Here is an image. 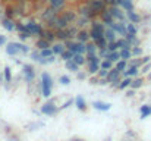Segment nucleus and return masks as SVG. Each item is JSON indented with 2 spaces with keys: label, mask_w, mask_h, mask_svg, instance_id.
I'll return each instance as SVG.
<instances>
[{
  "label": "nucleus",
  "mask_w": 151,
  "mask_h": 141,
  "mask_svg": "<svg viewBox=\"0 0 151 141\" xmlns=\"http://www.w3.org/2000/svg\"><path fill=\"white\" fill-rule=\"evenodd\" d=\"M51 87H53V80L47 72H44L41 75V88H43V95L44 97H50Z\"/></svg>",
  "instance_id": "1"
},
{
  "label": "nucleus",
  "mask_w": 151,
  "mask_h": 141,
  "mask_svg": "<svg viewBox=\"0 0 151 141\" xmlns=\"http://www.w3.org/2000/svg\"><path fill=\"white\" fill-rule=\"evenodd\" d=\"M66 47L75 54V53H87V44L85 43H82V41H78V43H75V41H70V40H66Z\"/></svg>",
  "instance_id": "2"
},
{
  "label": "nucleus",
  "mask_w": 151,
  "mask_h": 141,
  "mask_svg": "<svg viewBox=\"0 0 151 141\" xmlns=\"http://www.w3.org/2000/svg\"><path fill=\"white\" fill-rule=\"evenodd\" d=\"M109 12H110L111 16H113L114 19H117V21H125V19H126V18H125V13H123V10H122V7L117 6V4H111V6L109 7Z\"/></svg>",
  "instance_id": "3"
},
{
  "label": "nucleus",
  "mask_w": 151,
  "mask_h": 141,
  "mask_svg": "<svg viewBox=\"0 0 151 141\" xmlns=\"http://www.w3.org/2000/svg\"><path fill=\"white\" fill-rule=\"evenodd\" d=\"M111 28H113V31H114L116 34H119V35H123V37L126 35V24H125V21L113 22Z\"/></svg>",
  "instance_id": "4"
},
{
  "label": "nucleus",
  "mask_w": 151,
  "mask_h": 141,
  "mask_svg": "<svg viewBox=\"0 0 151 141\" xmlns=\"http://www.w3.org/2000/svg\"><path fill=\"white\" fill-rule=\"evenodd\" d=\"M88 4L91 6V9H93L96 13H101V12L106 9V1H104V0H91Z\"/></svg>",
  "instance_id": "5"
},
{
  "label": "nucleus",
  "mask_w": 151,
  "mask_h": 141,
  "mask_svg": "<svg viewBox=\"0 0 151 141\" xmlns=\"http://www.w3.org/2000/svg\"><path fill=\"white\" fill-rule=\"evenodd\" d=\"M56 18H57V10H56L54 7L46 9L44 13H43V21H46V22H51V21L56 19Z\"/></svg>",
  "instance_id": "6"
},
{
  "label": "nucleus",
  "mask_w": 151,
  "mask_h": 141,
  "mask_svg": "<svg viewBox=\"0 0 151 141\" xmlns=\"http://www.w3.org/2000/svg\"><path fill=\"white\" fill-rule=\"evenodd\" d=\"M120 74H122V72H120L117 68H111V69L109 71V75H107L106 81H107V82H114V81H119Z\"/></svg>",
  "instance_id": "7"
},
{
  "label": "nucleus",
  "mask_w": 151,
  "mask_h": 141,
  "mask_svg": "<svg viewBox=\"0 0 151 141\" xmlns=\"http://www.w3.org/2000/svg\"><path fill=\"white\" fill-rule=\"evenodd\" d=\"M27 28H28V31L31 33V35H41V33H43V28H41L38 24H35V22L27 24Z\"/></svg>",
  "instance_id": "8"
},
{
  "label": "nucleus",
  "mask_w": 151,
  "mask_h": 141,
  "mask_svg": "<svg viewBox=\"0 0 151 141\" xmlns=\"http://www.w3.org/2000/svg\"><path fill=\"white\" fill-rule=\"evenodd\" d=\"M101 19H103V22H104L107 27H111L113 22H114V18L111 16V13L109 12V9H107V10L104 9V10L101 12Z\"/></svg>",
  "instance_id": "9"
},
{
  "label": "nucleus",
  "mask_w": 151,
  "mask_h": 141,
  "mask_svg": "<svg viewBox=\"0 0 151 141\" xmlns=\"http://www.w3.org/2000/svg\"><path fill=\"white\" fill-rule=\"evenodd\" d=\"M41 112H43L44 115H49V116H51V115H54V113L57 112V109L54 107V104H53V103H46V104L41 107Z\"/></svg>",
  "instance_id": "10"
},
{
  "label": "nucleus",
  "mask_w": 151,
  "mask_h": 141,
  "mask_svg": "<svg viewBox=\"0 0 151 141\" xmlns=\"http://www.w3.org/2000/svg\"><path fill=\"white\" fill-rule=\"evenodd\" d=\"M1 25H3L7 31H13V30H16V24H15L12 19H9V18H1Z\"/></svg>",
  "instance_id": "11"
},
{
  "label": "nucleus",
  "mask_w": 151,
  "mask_h": 141,
  "mask_svg": "<svg viewBox=\"0 0 151 141\" xmlns=\"http://www.w3.org/2000/svg\"><path fill=\"white\" fill-rule=\"evenodd\" d=\"M31 59H32L34 62L41 63V65H47V63H49V62H47V59H46V57H43V56H41V53H37V51H32V53H31Z\"/></svg>",
  "instance_id": "12"
},
{
  "label": "nucleus",
  "mask_w": 151,
  "mask_h": 141,
  "mask_svg": "<svg viewBox=\"0 0 151 141\" xmlns=\"http://www.w3.org/2000/svg\"><path fill=\"white\" fill-rule=\"evenodd\" d=\"M104 38L107 40V43L114 41V38H116V33L113 31V28H111V27H109V28L104 31Z\"/></svg>",
  "instance_id": "13"
},
{
  "label": "nucleus",
  "mask_w": 151,
  "mask_h": 141,
  "mask_svg": "<svg viewBox=\"0 0 151 141\" xmlns=\"http://www.w3.org/2000/svg\"><path fill=\"white\" fill-rule=\"evenodd\" d=\"M24 74H25V80L27 81H32L34 80V69H32V66L25 65L24 66Z\"/></svg>",
  "instance_id": "14"
},
{
  "label": "nucleus",
  "mask_w": 151,
  "mask_h": 141,
  "mask_svg": "<svg viewBox=\"0 0 151 141\" xmlns=\"http://www.w3.org/2000/svg\"><path fill=\"white\" fill-rule=\"evenodd\" d=\"M81 15H82L84 18H88V19H90L91 16H94V15H96V12L91 9V6H90V4H87V6H84V7H82Z\"/></svg>",
  "instance_id": "15"
},
{
  "label": "nucleus",
  "mask_w": 151,
  "mask_h": 141,
  "mask_svg": "<svg viewBox=\"0 0 151 141\" xmlns=\"http://www.w3.org/2000/svg\"><path fill=\"white\" fill-rule=\"evenodd\" d=\"M47 1H49V4H50L51 7H54L56 10L62 9L65 6V3H66V0H47Z\"/></svg>",
  "instance_id": "16"
},
{
  "label": "nucleus",
  "mask_w": 151,
  "mask_h": 141,
  "mask_svg": "<svg viewBox=\"0 0 151 141\" xmlns=\"http://www.w3.org/2000/svg\"><path fill=\"white\" fill-rule=\"evenodd\" d=\"M88 71L91 74H97L100 71V60H96V62H90L88 63Z\"/></svg>",
  "instance_id": "17"
},
{
  "label": "nucleus",
  "mask_w": 151,
  "mask_h": 141,
  "mask_svg": "<svg viewBox=\"0 0 151 141\" xmlns=\"http://www.w3.org/2000/svg\"><path fill=\"white\" fill-rule=\"evenodd\" d=\"M6 51H7V54H10V56H15V54L21 53V51L18 50V47H16L15 43H9V44L6 46Z\"/></svg>",
  "instance_id": "18"
},
{
  "label": "nucleus",
  "mask_w": 151,
  "mask_h": 141,
  "mask_svg": "<svg viewBox=\"0 0 151 141\" xmlns=\"http://www.w3.org/2000/svg\"><path fill=\"white\" fill-rule=\"evenodd\" d=\"M125 77H135L138 74V66H134V65H129V68L126 71H123Z\"/></svg>",
  "instance_id": "19"
},
{
  "label": "nucleus",
  "mask_w": 151,
  "mask_h": 141,
  "mask_svg": "<svg viewBox=\"0 0 151 141\" xmlns=\"http://www.w3.org/2000/svg\"><path fill=\"white\" fill-rule=\"evenodd\" d=\"M94 107L97 110H101V112H107L110 109V104L109 103H103V101H94Z\"/></svg>",
  "instance_id": "20"
},
{
  "label": "nucleus",
  "mask_w": 151,
  "mask_h": 141,
  "mask_svg": "<svg viewBox=\"0 0 151 141\" xmlns=\"http://www.w3.org/2000/svg\"><path fill=\"white\" fill-rule=\"evenodd\" d=\"M78 40L79 41H82V43H87L88 41V38H90V34L85 31V30H81V31H78Z\"/></svg>",
  "instance_id": "21"
},
{
  "label": "nucleus",
  "mask_w": 151,
  "mask_h": 141,
  "mask_svg": "<svg viewBox=\"0 0 151 141\" xmlns=\"http://www.w3.org/2000/svg\"><path fill=\"white\" fill-rule=\"evenodd\" d=\"M40 37H43L44 40H47V41H50V43H51V41L56 38V34H54L53 31H43Z\"/></svg>",
  "instance_id": "22"
},
{
  "label": "nucleus",
  "mask_w": 151,
  "mask_h": 141,
  "mask_svg": "<svg viewBox=\"0 0 151 141\" xmlns=\"http://www.w3.org/2000/svg\"><path fill=\"white\" fill-rule=\"evenodd\" d=\"M106 59H109L110 62H117L119 59H120V53L117 51V50H114V51H110L109 54H107V57Z\"/></svg>",
  "instance_id": "23"
},
{
  "label": "nucleus",
  "mask_w": 151,
  "mask_h": 141,
  "mask_svg": "<svg viewBox=\"0 0 151 141\" xmlns=\"http://www.w3.org/2000/svg\"><path fill=\"white\" fill-rule=\"evenodd\" d=\"M139 112H141V118H142V119H144V118H147V116H150L151 115V106H148V104L141 106Z\"/></svg>",
  "instance_id": "24"
},
{
  "label": "nucleus",
  "mask_w": 151,
  "mask_h": 141,
  "mask_svg": "<svg viewBox=\"0 0 151 141\" xmlns=\"http://www.w3.org/2000/svg\"><path fill=\"white\" fill-rule=\"evenodd\" d=\"M120 59H123V60H128L131 56H132V51H131V48H120Z\"/></svg>",
  "instance_id": "25"
},
{
  "label": "nucleus",
  "mask_w": 151,
  "mask_h": 141,
  "mask_svg": "<svg viewBox=\"0 0 151 141\" xmlns=\"http://www.w3.org/2000/svg\"><path fill=\"white\" fill-rule=\"evenodd\" d=\"M72 57H73V53H72L69 48H68V50H63V51L60 53V59L65 60V62H66V60H70Z\"/></svg>",
  "instance_id": "26"
},
{
  "label": "nucleus",
  "mask_w": 151,
  "mask_h": 141,
  "mask_svg": "<svg viewBox=\"0 0 151 141\" xmlns=\"http://www.w3.org/2000/svg\"><path fill=\"white\" fill-rule=\"evenodd\" d=\"M66 68L69 69V71H73V72H76L78 71V68H79V65L75 62V60H66Z\"/></svg>",
  "instance_id": "27"
},
{
  "label": "nucleus",
  "mask_w": 151,
  "mask_h": 141,
  "mask_svg": "<svg viewBox=\"0 0 151 141\" xmlns=\"http://www.w3.org/2000/svg\"><path fill=\"white\" fill-rule=\"evenodd\" d=\"M62 18H63L68 24H70V22L75 19V13H73V12H70V10H68V12H65V13L62 15Z\"/></svg>",
  "instance_id": "28"
},
{
  "label": "nucleus",
  "mask_w": 151,
  "mask_h": 141,
  "mask_svg": "<svg viewBox=\"0 0 151 141\" xmlns=\"http://www.w3.org/2000/svg\"><path fill=\"white\" fill-rule=\"evenodd\" d=\"M72 60H75L78 65H84V62H85L87 59L84 57V54H82V53H75V54H73V57H72Z\"/></svg>",
  "instance_id": "29"
},
{
  "label": "nucleus",
  "mask_w": 151,
  "mask_h": 141,
  "mask_svg": "<svg viewBox=\"0 0 151 141\" xmlns=\"http://www.w3.org/2000/svg\"><path fill=\"white\" fill-rule=\"evenodd\" d=\"M135 35L137 34V28H135V25H134V22H129V24H126V35Z\"/></svg>",
  "instance_id": "30"
},
{
  "label": "nucleus",
  "mask_w": 151,
  "mask_h": 141,
  "mask_svg": "<svg viewBox=\"0 0 151 141\" xmlns=\"http://www.w3.org/2000/svg\"><path fill=\"white\" fill-rule=\"evenodd\" d=\"M75 104H76V107H78L79 110H84V109H85V100H84L81 95H78V97L75 98Z\"/></svg>",
  "instance_id": "31"
},
{
  "label": "nucleus",
  "mask_w": 151,
  "mask_h": 141,
  "mask_svg": "<svg viewBox=\"0 0 151 141\" xmlns=\"http://www.w3.org/2000/svg\"><path fill=\"white\" fill-rule=\"evenodd\" d=\"M120 7H123L126 12L134 10V4H132V1H131V0H123V1H122V4H120Z\"/></svg>",
  "instance_id": "32"
},
{
  "label": "nucleus",
  "mask_w": 151,
  "mask_h": 141,
  "mask_svg": "<svg viewBox=\"0 0 151 141\" xmlns=\"http://www.w3.org/2000/svg\"><path fill=\"white\" fill-rule=\"evenodd\" d=\"M128 19H129L131 22H134V24H138V22H139V16H138L134 10L128 12Z\"/></svg>",
  "instance_id": "33"
},
{
  "label": "nucleus",
  "mask_w": 151,
  "mask_h": 141,
  "mask_svg": "<svg viewBox=\"0 0 151 141\" xmlns=\"http://www.w3.org/2000/svg\"><path fill=\"white\" fill-rule=\"evenodd\" d=\"M37 47H38L40 50H43V48H49V47H50V41H47V40L41 38V40H38V41H37Z\"/></svg>",
  "instance_id": "34"
},
{
  "label": "nucleus",
  "mask_w": 151,
  "mask_h": 141,
  "mask_svg": "<svg viewBox=\"0 0 151 141\" xmlns=\"http://www.w3.org/2000/svg\"><path fill=\"white\" fill-rule=\"evenodd\" d=\"M131 84H132V80H131V77H126L123 81H120V84H119V88H120V90H123V88L129 87Z\"/></svg>",
  "instance_id": "35"
},
{
  "label": "nucleus",
  "mask_w": 151,
  "mask_h": 141,
  "mask_svg": "<svg viewBox=\"0 0 151 141\" xmlns=\"http://www.w3.org/2000/svg\"><path fill=\"white\" fill-rule=\"evenodd\" d=\"M90 37H91L94 41H97L99 38L104 37V34H103V33H99V31H96V30H91V33H90Z\"/></svg>",
  "instance_id": "36"
},
{
  "label": "nucleus",
  "mask_w": 151,
  "mask_h": 141,
  "mask_svg": "<svg viewBox=\"0 0 151 141\" xmlns=\"http://www.w3.org/2000/svg\"><path fill=\"white\" fill-rule=\"evenodd\" d=\"M96 50H97L96 43H88L87 44V54H96Z\"/></svg>",
  "instance_id": "37"
},
{
  "label": "nucleus",
  "mask_w": 151,
  "mask_h": 141,
  "mask_svg": "<svg viewBox=\"0 0 151 141\" xmlns=\"http://www.w3.org/2000/svg\"><path fill=\"white\" fill-rule=\"evenodd\" d=\"M96 43V46L99 47V48H106L107 47V40L104 38V37H101V38H99L97 41H94Z\"/></svg>",
  "instance_id": "38"
},
{
  "label": "nucleus",
  "mask_w": 151,
  "mask_h": 141,
  "mask_svg": "<svg viewBox=\"0 0 151 141\" xmlns=\"http://www.w3.org/2000/svg\"><path fill=\"white\" fill-rule=\"evenodd\" d=\"M51 50H53L54 54H59L60 56V53L65 50V47H63V44H54V46L51 47Z\"/></svg>",
  "instance_id": "39"
},
{
  "label": "nucleus",
  "mask_w": 151,
  "mask_h": 141,
  "mask_svg": "<svg viewBox=\"0 0 151 141\" xmlns=\"http://www.w3.org/2000/svg\"><path fill=\"white\" fill-rule=\"evenodd\" d=\"M111 66H113V62H110L109 59H106V60H103L100 63V68H103V69H111Z\"/></svg>",
  "instance_id": "40"
},
{
  "label": "nucleus",
  "mask_w": 151,
  "mask_h": 141,
  "mask_svg": "<svg viewBox=\"0 0 151 141\" xmlns=\"http://www.w3.org/2000/svg\"><path fill=\"white\" fill-rule=\"evenodd\" d=\"M93 30H96V31H99V33H103V34H104V31H106L104 25L100 24V22H94V24H93Z\"/></svg>",
  "instance_id": "41"
},
{
  "label": "nucleus",
  "mask_w": 151,
  "mask_h": 141,
  "mask_svg": "<svg viewBox=\"0 0 151 141\" xmlns=\"http://www.w3.org/2000/svg\"><path fill=\"white\" fill-rule=\"evenodd\" d=\"M116 68H117L120 72H123V71L126 69V60H123V59L117 60V65H116Z\"/></svg>",
  "instance_id": "42"
},
{
  "label": "nucleus",
  "mask_w": 151,
  "mask_h": 141,
  "mask_svg": "<svg viewBox=\"0 0 151 141\" xmlns=\"http://www.w3.org/2000/svg\"><path fill=\"white\" fill-rule=\"evenodd\" d=\"M40 53H41V56H43V57H46V59H47V57H50L51 54H54V53H53V50H51V47H49V48H43Z\"/></svg>",
  "instance_id": "43"
},
{
  "label": "nucleus",
  "mask_w": 151,
  "mask_h": 141,
  "mask_svg": "<svg viewBox=\"0 0 151 141\" xmlns=\"http://www.w3.org/2000/svg\"><path fill=\"white\" fill-rule=\"evenodd\" d=\"M87 62L90 63V62H96V60H100V57L97 56V54H87Z\"/></svg>",
  "instance_id": "44"
},
{
  "label": "nucleus",
  "mask_w": 151,
  "mask_h": 141,
  "mask_svg": "<svg viewBox=\"0 0 151 141\" xmlns=\"http://www.w3.org/2000/svg\"><path fill=\"white\" fill-rule=\"evenodd\" d=\"M16 47H18V50L21 51V53H28V47L24 46V44H21V43H15Z\"/></svg>",
  "instance_id": "45"
},
{
  "label": "nucleus",
  "mask_w": 151,
  "mask_h": 141,
  "mask_svg": "<svg viewBox=\"0 0 151 141\" xmlns=\"http://www.w3.org/2000/svg\"><path fill=\"white\" fill-rule=\"evenodd\" d=\"M16 30H18V31H21V33H29V31H28V28H27V25L24 27L22 24H16ZM29 34H31V33H29Z\"/></svg>",
  "instance_id": "46"
},
{
  "label": "nucleus",
  "mask_w": 151,
  "mask_h": 141,
  "mask_svg": "<svg viewBox=\"0 0 151 141\" xmlns=\"http://www.w3.org/2000/svg\"><path fill=\"white\" fill-rule=\"evenodd\" d=\"M60 82H62L63 85H68V84L70 82V78H69L68 75H62V77H60Z\"/></svg>",
  "instance_id": "47"
},
{
  "label": "nucleus",
  "mask_w": 151,
  "mask_h": 141,
  "mask_svg": "<svg viewBox=\"0 0 151 141\" xmlns=\"http://www.w3.org/2000/svg\"><path fill=\"white\" fill-rule=\"evenodd\" d=\"M4 80H6L7 82H10V80H12V77H10V69H9V68H4Z\"/></svg>",
  "instance_id": "48"
},
{
  "label": "nucleus",
  "mask_w": 151,
  "mask_h": 141,
  "mask_svg": "<svg viewBox=\"0 0 151 141\" xmlns=\"http://www.w3.org/2000/svg\"><path fill=\"white\" fill-rule=\"evenodd\" d=\"M107 48H109V51H114V50H117V46H116V41L107 43Z\"/></svg>",
  "instance_id": "49"
},
{
  "label": "nucleus",
  "mask_w": 151,
  "mask_h": 141,
  "mask_svg": "<svg viewBox=\"0 0 151 141\" xmlns=\"http://www.w3.org/2000/svg\"><path fill=\"white\" fill-rule=\"evenodd\" d=\"M141 84H142V80H135V81H132L131 87L132 88H138V87H141Z\"/></svg>",
  "instance_id": "50"
},
{
  "label": "nucleus",
  "mask_w": 151,
  "mask_h": 141,
  "mask_svg": "<svg viewBox=\"0 0 151 141\" xmlns=\"http://www.w3.org/2000/svg\"><path fill=\"white\" fill-rule=\"evenodd\" d=\"M109 53H110V51H109L107 47H106V48H100V57H103V59H106Z\"/></svg>",
  "instance_id": "51"
},
{
  "label": "nucleus",
  "mask_w": 151,
  "mask_h": 141,
  "mask_svg": "<svg viewBox=\"0 0 151 141\" xmlns=\"http://www.w3.org/2000/svg\"><path fill=\"white\" fill-rule=\"evenodd\" d=\"M99 75H100L101 78H107V75H109V69H103V68H100Z\"/></svg>",
  "instance_id": "52"
},
{
  "label": "nucleus",
  "mask_w": 151,
  "mask_h": 141,
  "mask_svg": "<svg viewBox=\"0 0 151 141\" xmlns=\"http://www.w3.org/2000/svg\"><path fill=\"white\" fill-rule=\"evenodd\" d=\"M131 51H132V54H135V56H139L141 53H142V50L139 48V47H134V48H131Z\"/></svg>",
  "instance_id": "53"
},
{
  "label": "nucleus",
  "mask_w": 151,
  "mask_h": 141,
  "mask_svg": "<svg viewBox=\"0 0 151 141\" xmlns=\"http://www.w3.org/2000/svg\"><path fill=\"white\" fill-rule=\"evenodd\" d=\"M4 44H6V37L0 35V46H4Z\"/></svg>",
  "instance_id": "54"
},
{
  "label": "nucleus",
  "mask_w": 151,
  "mask_h": 141,
  "mask_svg": "<svg viewBox=\"0 0 151 141\" xmlns=\"http://www.w3.org/2000/svg\"><path fill=\"white\" fill-rule=\"evenodd\" d=\"M70 104H72V100H69V101H66V103H65V104L62 106V109H66V107H69Z\"/></svg>",
  "instance_id": "55"
},
{
  "label": "nucleus",
  "mask_w": 151,
  "mask_h": 141,
  "mask_svg": "<svg viewBox=\"0 0 151 141\" xmlns=\"http://www.w3.org/2000/svg\"><path fill=\"white\" fill-rule=\"evenodd\" d=\"M47 62H49V63H51V62H54V54H51L50 57H47Z\"/></svg>",
  "instance_id": "56"
},
{
  "label": "nucleus",
  "mask_w": 151,
  "mask_h": 141,
  "mask_svg": "<svg viewBox=\"0 0 151 141\" xmlns=\"http://www.w3.org/2000/svg\"><path fill=\"white\" fill-rule=\"evenodd\" d=\"M104 1H106V3H109L110 6H111V4H116V0H104Z\"/></svg>",
  "instance_id": "57"
},
{
  "label": "nucleus",
  "mask_w": 151,
  "mask_h": 141,
  "mask_svg": "<svg viewBox=\"0 0 151 141\" xmlns=\"http://www.w3.org/2000/svg\"><path fill=\"white\" fill-rule=\"evenodd\" d=\"M97 82H99L97 78H91V84H97Z\"/></svg>",
  "instance_id": "58"
},
{
  "label": "nucleus",
  "mask_w": 151,
  "mask_h": 141,
  "mask_svg": "<svg viewBox=\"0 0 151 141\" xmlns=\"http://www.w3.org/2000/svg\"><path fill=\"white\" fill-rule=\"evenodd\" d=\"M72 141H82V140H72Z\"/></svg>",
  "instance_id": "59"
}]
</instances>
